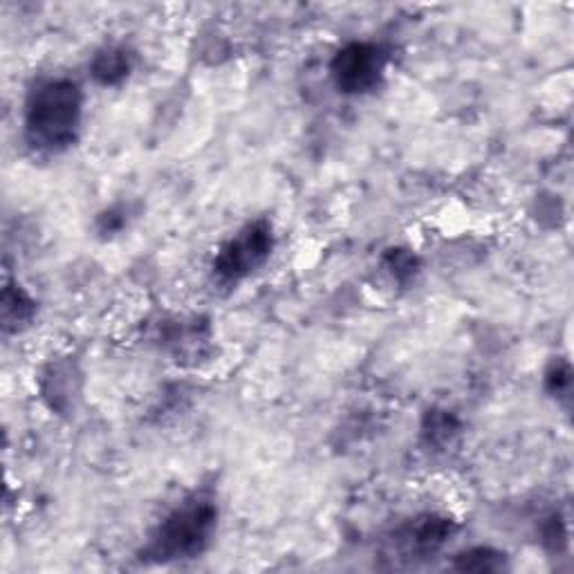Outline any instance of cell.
Returning a JSON list of instances; mask_svg holds the SVG:
<instances>
[{
  "mask_svg": "<svg viewBox=\"0 0 574 574\" xmlns=\"http://www.w3.org/2000/svg\"><path fill=\"white\" fill-rule=\"evenodd\" d=\"M458 431V422L453 420V415L447 411H433L424 420V435H427L429 442H449Z\"/></svg>",
  "mask_w": 574,
  "mask_h": 574,
  "instance_id": "9",
  "label": "cell"
},
{
  "mask_svg": "<svg viewBox=\"0 0 574 574\" xmlns=\"http://www.w3.org/2000/svg\"><path fill=\"white\" fill-rule=\"evenodd\" d=\"M218 507L214 498L196 494L164 516L148 541L144 557L157 563L193 559L207 550L216 532Z\"/></svg>",
  "mask_w": 574,
  "mask_h": 574,
  "instance_id": "2",
  "label": "cell"
},
{
  "mask_svg": "<svg viewBox=\"0 0 574 574\" xmlns=\"http://www.w3.org/2000/svg\"><path fill=\"white\" fill-rule=\"evenodd\" d=\"M83 113L81 88L72 79H48L32 90L25 106L27 142L59 153L77 140Z\"/></svg>",
  "mask_w": 574,
  "mask_h": 574,
  "instance_id": "1",
  "label": "cell"
},
{
  "mask_svg": "<svg viewBox=\"0 0 574 574\" xmlns=\"http://www.w3.org/2000/svg\"><path fill=\"white\" fill-rule=\"evenodd\" d=\"M133 70V54L122 45H108L90 61V74L101 86H119Z\"/></svg>",
  "mask_w": 574,
  "mask_h": 574,
  "instance_id": "6",
  "label": "cell"
},
{
  "mask_svg": "<svg viewBox=\"0 0 574 574\" xmlns=\"http://www.w3.org/2000/svg\"><path fill=\"white\" fill-rule=\"evenodd\" d=\"M453 525L451 518L438 514H424L406 523L397 532V548L409 559H429L435 552L444 548V543L451 539Z\"/></svg>",
  "mask_w": 574,
  "mask_h": 574,
  "instance_id": "5",
  "label": "cell"
},
{
  "mask_svg": "<svg viewBox=\"0 0 574 574\" xmlns=\"http://www.w3.org/2000/svg\"><path fill=\"white\" fill-rule=\"evenodd\" d=\"M570 366L568 364H554L552 370L548 373V388L550 391L557 395V393H566L568 388H570V382H572V377H570Z\"/></svg>",
  "mask_w": 574,
  "mask_h": 574,
  "instance_id": "11",
  "label": "cell"
},
{
  "mask_svg": "<svg viewBox=\"0 0 574 574\" xmlns=\"http://www.w3.org/2000/svg\"><path fill=\"white\" fill-rule=\"evenodd\" d=\"M274 234L267 220L249 222L218 249L214 258V274L222 283H238L265 265L272 254Z\"/></svg>",
  "mask_w": 574,
  "mask_h": 574,
  "instance_id": "3",
  "label": "cell"
},
{
  "mask_svg": "<svg viewBox=\"0 0 574 574\" xmlns=\"http://www.w3.org/2000/svg\"><path fill=\"white\" fill-rule=\"evenodd\" d=\"M126 225L124 211L122 209H108L104 216L99 218V231L101 234H115Z\"/></svg>",
  "mask_w": 574,
  "mask_h": 574,
  "instance_id": "12",
  "label": "cell"
},
{
  "mask_svg": "<svg viewBox=\"0 0 574 574\" xmlns=\"http://www.w3.org/2000/svg\"><path fill=\"white\" fill-rule=\"evenodd\" d=\"M386 54L377 43H348L332 59V79L344 95H366L384 77Z\"/></svg>",
  "mask_w": 574,
  "mask_h": 574,
  "instance_id": "4",
  "label": "cell"
},
{
  "mask_svg": "<svg viewBox=\"0 0 574 574\" xmlns=\"http://www.w3.org/2000/svg\"><path fill=\"white\" fill-rule=\"evenodd\" d=\"M386 267L391 270L393 279L406 283L418 272V258H415V254H411L409 249H388Z\"/></svg>",
  "mask_w": 574,
  "mask_h": 574,
  "instance_id": "10",
  "label": "cell"
},
{
  "mask_svg": "<svg viewBox=\"0 0 574 574\" xmlns=\"http://www.w3.org/2000/svg\"><path fill=\"white\" fill-rule=\"evenodd\" d=\"M456 568L462 572H498L505 568V554L492 548H471L458 554Z\"/></svg>",
  "mask_w": 574,
  "mask_h": 574,
  "instance_id": "8",
  "label": "cell"
},
{
  "mask_svg": "<svg viewBox=\"0 0 574 574\" xmlns=\"http://www.w3.org/2000/svg\"><path fill=\"white\" fill-rule=\"evenodd\" d=\"M36 312V303L21 285H7L3 292V323L5 328L18 330L30 323Z\"/></svg>",
  "mask_w": 574,
  "mask_h": 574,
  "instance_id": "7",
  "label": "cell"
}]
</instances>
